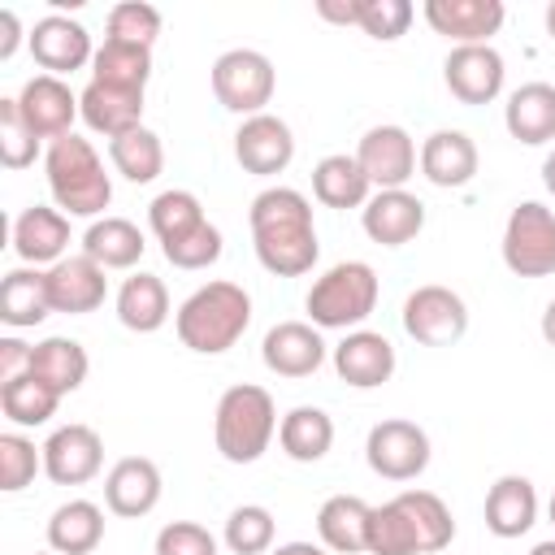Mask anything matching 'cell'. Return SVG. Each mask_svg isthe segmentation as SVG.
<instances>
[{
  "instance_id": "cell-49",
  "label": "cell",
  "mask_w": 555,
  "mask_h": 555,
  "mask_svg": "<svg viewBox=\"0 0 555 555\" xmlns=\"http://www.w3.org/2000/svg\"><path fill=\"white\" fill-rule=\"evenodd\" d=\"M317 13L325 22H338V26H360V0H321Z\"/></svg>"
},
{
  "instance_id": "cell-51",
  "label": "cell",
  "mask_w": 555,
  "mask_h": 555,
  "mask_svg": "<svg viewBox=\"0 0 555 555\" xmlns=\"http://www.w3.org/2000/svg\"><path fill=\"white\" fill-rule=\"evenodd\" d=\"M269 555H330L325 546H317V542H282L278 551H269Z\"/></svg>"
},
{
  "instance_id": "cell-31",
  "label": "cell",
  "mask_w": 555,
  "mask_h": 555,
  "mask_svg": "<svg viewBox=\"0 0 555 555\" xmlns=\"http://www.w3.org/2000/svg\"><path fill=\"white\" fill-rule=\"evenodd\" d=\"M104 538V512L91 499H69L48 520V546L56 555H91Z\"/></svg>"
},
{
  "instance_id": "cell-41",
  "label": "cell",
  "mask_w": 555,
  "mask_h": 555,
  "mask_svg": "<svg viewBox=\"0 0 555 555\" xmlns=\"http://www.w3.org/2000/svg\"><path fill=\"white\" fill-rule=\"evenodd\" d=\"M225 546L234 555H264L273 546V512L260 503H243L225 516Z\"/></svg>"
},
{
  "instance_id": "cell-21",
  "label": "cell",
  "mask_w": 555,
  "mask_h": 555,
  "mask_svg": "<svg viewBox=\"0 0 555 555\" xmlns=\"http://www.w3.org/2000/svg\"><path fill=\"white\" fill-rule=\"evenodd\" d=\"M104 503L113 516H147L160 503V468L147 455H126L104 477Z\"/></svg>"
},
{
  "instance_id": "cell-39",
  "label": "cell",
  "mask_w": 555,
  "mask_h": 555,
  "mask_svg": "<svg viewBox=\"0 0 555 555\" xmlns=\"http://www.w3.org/2000/svg\"><path fill=\"white\" fill-rule=\"evenodd\" d=\"M147 221H152V234L160 238V247L165 243H173V238H182V234H191V230H199L208 217H204V208H199V199L191 195V191H160L152 204H147Z\"/></svg>"
},
{
  "instance_id": "cell-29",
  "label": "cell",
  "mask_w": 555,
  "mask_h": 555,
  "mask_svg": "<svg viewBox=\"0 0 555 555\" xmlns=\"http://www.w3.org/2000/svg\"><path fill=\"white\" fill-rule=\"evenodd\" d=\"M117 321L134 334H156L169 321V291L156 273H130L117 291Z\"/></svg>"
},
{
  "instance_id": "cell-54",
  "label": "cell",
  "mask_w": 555,
  "mask_h": 555,
  "mask_svg": "<svg viewBox=\"0 0 555 555\" xmlns=\"http://www.w3.org/2000/svg\"><path fill=\"white\" fill-rule=\"evenodd\" d=\"M546 35H551V39H555V0H551V4H546Z\"/></svg>"
},
{
  "instance_id": "cell-50",
  "label": "cell",
  "mask_w": 555,
  "mask_h": 555,
  "mask_svg": "<svg viewBox=\"0 0 555 555\" xmlns=\"http://www.w3.org/2000/svg\"><path fill=\"white\" fill-rule=\"evenodd\" d=\"M17 43H22L17 13H13V9H4V13H0V61H9V56L17 52Z\"/></svg>"
},
{
  "instance_id": "cell-22",
  "label": "cell",
  "mask_w": 555,
  "mask_h": 555,
  "mask_svg": "<svg viewBox=\"0 0 555 555\" xmlns=\"http://www.w3.org/2000/svg\"><path fill=\"white\" fill-rule=\"evenodd\" d=\"M69 247V217L48 204H30L13 221V251L35 269V264H56L65 260Z\"/></svg>"
},
{
  "instance_id": "cell-57",
  "label": "cell",
  "mask_w": 555,
  "mask_h": 555,
  "mask_svg": "<svg viewBox=\"0 0 555 555\" xmlns=\"http://www.w3.org/2000/svg\"><path fill=\"white\" fill-rule=\"evenodd\" d=\"M35 555H56V551H35Z\"/></svg>"
},
{
  "instance_id": "cell-19",
  "label": "cell",
  "mask_w": 555,
  "mask_h": 555,
  "mask_svg": "<svg viewBox=\"0 0 555 555\" xmlns=\"http://www.w3.org/2000/svg\"><path fill=\"white\" fill-rule=\"evenodd\" d=\"M360 225H364V234L373 238V243H382V247H403V243H412L416 234H421V225H425V204L412 195V191H377V195H369V204L360 208Z\"/></svg>"
},
{
  "instance_id": "cell-32",
  "label": "cell",
  "mask_w": 555,
  "mask_h": 555,
  "mask_svg": "<svg viewBox=\"0 0 555 555\" xmlns=\"http://www.w3.org/2000/svg\"><path fill=\"white\" fill-rule=\"evenodd\" d=\"M52 312L48 273L39 269H9L0 282V321L13 330H30Z\"/></svg>"
},
{
  "instance_id": "cell-18",
  "label": "cell",
  "mask_w": 555,
  "mask_h": 555,
  "mask_svg": "<svg viewBox=\"0 0 555 555\" xmlns=\"http://www.w3.org/2000/svg\"><path fill=\"white\" fill-rule=\"evenodd\" d=\"M108 295V278L104 269L91 260V256H65L48 269V299H52V312H65V317H82V312H95Z\"/></svg>"
},
{
  "instance_id": "cell-48",
  "label": "cell",
  "mask_w": 555,
  "mask_h": 555,
  "mask_svg": "<svg viewBox=\"0 0 555 555\" xmlns=\"http://www.w3.org/2000/svg\"><path fill=\"white\" fill-rule=\"evenodd\" d=\"M30 356H35V347H26L22 338H0V386L26 377L30 373Z\"/></svg>"
},
{
  "instance_id": "cell-24",
  "label": "cell",
  "mask_w": 555,
  "mask_h": 555,
  "mask_svg": "<svg viewBox=\"0 0 555 555\" xmlns=\"http://www.w3.org/2000/svg\"><path fill=\"white\" fill-rule=\"evenodd\" d=\"M78 113H82V121L95 134L117 139V134L143 126V91H121V87L87 82L82 95H78Z\"/></svg>"
},
{
  "instance_id": "cell-13",
  "label": "cell",
  "mask_w": 555,
  "mask_h": 555,
  "mask_svg": "<svg viewBox=\"0 0 555 555\" xmlns=\"http://www.w3.org/2000/svg\"><path fill=\"white\" fill-rule=\"evenodd\" d=\"M43 451V473L56 481V486H82L100 473L104 464V442L91 425H61L52 429V438L39 447Z\"/></svg>"
},
{
  "instance_id": "cell-35",
  "label": "cell",
  "mask_w": 555,
  "mask_h": 555,
  "mask_svg": "<svg viewBox=\"0 0 555 555\" xmlns=\"http://www.w3.org/2000/svg\"><path fill=\"white\" fill-rule=\"evenodd\" d=\"M30 373L39 382H48L56 395H74L82 382H87V351L78 338H43L35 343V356H30Z\"/></svg>"
},
{
  "instance_id": "cell-2",
  "label": "cell",
  "mask_w": 555,
  "mask_h": 555,
  "mask_svg": "<svg viewBox=\"0 0 555 555\" xmlns=\"http://www.w3.org/2000/svg\"><path fill=\"white\" fill-rule=\"evenodd\" d=\"M251 325V295L238 282H208L195 295L182 299L173 330L182 338V347L199 351V356H221L230 351Z\"/></svg>"
},
{
  "instance_id": "cell-16",
  "label": "cell",
  "mask_w": 555,
  "mask_h": 555,
  "mask_svg": "<svg viewBox=\"0 0 555 555\" xmlns=\"http://www.w3.org/2000/svg\"><path fill=\"white\" fill-rule=\"evenodd\" d=\"M425 22L451 39L455 48H468V43H490V35H499L507 9L503 0H425Z\"/></svg>"
},
{
  "instance_id": "cell-25",
  "label": "cell",
  "mask_w": 555,
  "mask_h": 555,
  "mask_svg": "<svg viewBox=\"0 0 555 555\" xmlns=\"http://www.w3.org/2000/svg\"><path fill=\"white\" fill-rule=\"evenodd\" d=\"M369 503L360 494H334L317 512V538L334 555H360L369 546Z\"/></svg>"
},
{
  "instance_id": "cell-9",
  "label": "cell",
  "mask_w": 555,
  "mask_h": 555,
  "mask_svg": "<svg viewBox=\"0 0 555 555\" xmlns=\"http://www.w3.org/2000/svg\"><path fill=\"white\" fill-rule=\"evenodd\" d=\"M403 330L421 347H451L468 330V308L451 286L429 282V286H416L403 299Z\"/></svg>"
},
{
  "instance_id": "cell-20",
  "label": "cell",
  "mask_w": 555,
  "mask_h": 555,
  "mask_svg": "<svg viewBox=\"0 0 555 555\" xmlns=\"http://www.w3.org/2000/svg\"><path fill=\"white\" fill-rule=\"evenodd\" d=\"M334 369L347 386L356 390H373L382 382H390L395 373V347L386 334L377 330H351L338 347H334Z\"/></svg>"
},
{
  "instance_id": "cell-4",
  "label": "cell",
  "mask_w": 555,
  "mask_h": 555,
  "mask_svg": "<svg viewBox=\"0 0 555 555\" xmlns=\"http://www.w3.org/2000/svg\"><path fill=\"white\" fill-rule=\"evenodd\" d=\"M278 434V412H273V395L264 386L238 382L217 399V416H212V442L221 451V460L230 464H256L269 442Z\"/></svg>"
},
{
  "instance_id": "cell-17",
  "label": "cell",
  "mask_w": 555,
  "mask_h": 555,
  "mask_svg": "<svg viewBox=\"0 0 555 555\" xmlns=\"http://www.w3.org/2000/svg\"><path fill=\"white\" fill-rule=\"evenodd\" d=\"M260 360L278 377H308L325 364V338L308 321H278L260 343Z\"/></svg>"
},
{
  "instance_id": "cell-56",
  "label": "cell",
  "mask_w": 555,
  "mask_h": 555,
  "mask_svg": "<svg viewBox=\"0 0 555 555\" xmlns=\"http://www.w3.org/2000/svg\"><path fill=\"white\" fill-rule=\"evenodd\" d=\"M551 525H555V494H551Z\"/></svg>"
},
{
  "instance_id": "cell-40",
  "label": "cell",
  "mask_w": 555,
  "mask_h": 555,
  "mask_svg": "<svg viewBox=\"0 0 555 555\" xmlns=\"http://www.w3.org/2000/svg\"><path fill=\"white\" fill-rule=\"evenodd\" d=\"M364 555H421L416 551V533L403 516V507L390 499L382 507L369 512V546Z\"/></svg>"
},
{
  "instance_id": "cell-37",
  "label": "cell",
  "mask_w": 555,
  "mask_h": 555,
  "mask_svg": "<svg viewBox=\"0 0 555 555\" xmlns=\"http://www.w3.org/2000/svg\"><path fill=\"white\" fill-rule=\"evenodd\" d=\"M108 160H113V169L126 178V182H156L160 178V169H165V147H160V139L147 130V126H134V130H126V134H117V139H108Z\"/></svg>"
},
{
  "instance_id": "cell-11",
  "label": "cell",
  "mask_w": 555,
  "mask_h": 555,
  "mask_svg": "<svg viewBox=\"0 0 555 555\" xmlns=\"http://www.w3.org/2000/svg\"><path fill=\"white\" fill-rule=\"evenodd\" d=\"M442 78H447V91L460 104H490L503 91L507 69H503V56L490 43H468V48H451L447 52Z\"/></svg>"
},
{
  "instance_id": "cell-55",
  "label": "cell",
  "mask_w": 555,
  "mask_h": 555,
  "mask_svg": "<svg viewBox=\"0 0 555 555\" xmlns=\"http://www.w3.org/2000/svg\"><path fill=\"white\" fill-rule=\"evenodd\" d=\"M529 555H555V538H551V542H538Z\"/></svg>"
},
{
  "instance_id": "cell-15",
  "label": "cell",
  "mask_w": 555,
  "mask_h": 555,
  "mask_svg": "<svg viewBox=\"0 0 555 555\" xmlns=\"http://www.w3.org/2000/svg\"><path fill=\"white\" fill-rule=\"evenodd\" d=\"M17 108H22V117L30 121V130L39 134V139H65V134H74L69 126H74V117H82L78 113V95L69 91V82L65 78H56V74H35V78H26V87L17 91Z\"/></svg>"
},
{
  "instance_id": "cell-30",
  "label": "cell",
  "mask_w": 555,
  "mask_h": 555,
  "mask_svg": "<svg viewBox=\"0 0 555 555\" xmlns=\"http://www.w3.org/2000/svg\"><path fill=\"white\" fill-rule=\"evenodd\" d=\"M143 247V230L126 217H100L82 234V256H91L100 269H134Z\"/></svg>"
},
{
  "instance_id": "cell-3",
  "label": "cell",
  "mask_w": 555,
  "mask_h": 555,
  "mask_svg": "<svg viewBox=\"0 0 555 555\" xmlns=\"http://www.w3.org/2000/svg\"><path fill=\"white\" fill-rule=\"evenodd\" d=\"M43 169H48V191H52L61 212H69V217H100L108 208L113 182H108L104 160L95 156L91 139L65 134V139L48 143Z\"/></svg>"
},
{
  "instance_id": "cell-43",
  "label": "cell",
  "mask_w": 555,
  "mask_h": 555,
  "mask_svg": "<svg viewBox=\"0 0 555 555\" xmlns=\"http://www.w3.org/2000/svg\"><path fill=\"white\" fill-rule=\"evenodd\" d=\"M160 35V9L143 4V0H121L108 9V35L104 39H121V43H139L152 48Z\"/></svg>"
},
{
  "instance_id": "cell-1",
  "label": "cell",
  "mask_w": 555,
  "mask_h": 555,
  "mask_svg": "<svg viewBox=\"0 0 555 555\" xmlns=\"http://www.w3.org/2000/svg\"><path fill=\"white\" fill-rule=\"evenodd\" d=\"M251 247L256 260L278 273V278H304L317 256V225H312V204L295 191V186H269L251 199Z\"/></svg>"
},
{
  "instance_id": "cell-27",
  "label": "cell",
  "mask_w": 555,
  "mask_h": 555,
  "mask_svg": "<svg viewBox=\"0 0 555 555\" xmlns=\"http://www.w3.org/2000/svg\"><path fill=\"white\" fill-rule=\"evenodd\" d=\"M503 126L512 139L538 147L546 139H555V87L551 82H525L507 95L503 108Z\"/></svg>"
},
{
  "instance_id": "cell-34",
  "label": "cell",
  "mask_w": 555,
  "mask_h": 555,
  "mask_svg": "<svg viewBox=\"0 0 555 555\" xmlns=\"http://www.w3.org/2000/svg\"><path fill=\"white\" fill-rule=\"evenodd\" d=\"M147 78H152V48L121 43V39H104V43L95 48L91 82L121 87V91H143Z\"/></svg>"
},
{
  "instance_id": "cell-53",
  "label": "cell",
  "mask_w": 555,
  "mask_h": 555,
  "mask_svg": "<svg viewBox=\"0 0 555 555\" xmlns=\"http://www.w3.org/2000/svg\"><path fill=\"white\" fill-rule=\"evenodd\" d=\"M542 182H546V191L555 195V152H551V156L542 160Z\"/></svg>"
},
{
  "instance_id": "cell-36",
  "label": "cell",
  "mask_w": 555,
  "mask_h": 555,
  "mask_svg": "<svg viewBox=\"0 0 555 555\" xmlns=\"http://www.w3.org/2000/svg\"><path fill=\"white\" fill-rule=\"evenodd\" d=\"M395 503L403 507V516H408V525L416 533V551L421 555H434V551L451 546L455 520H451L447 503L434 490H403V494H395Z\"/></svg>"
},
{
  "instance_id": "cell-12",
  "label": "cell",
  "mask_w": 555,
  "mask_h": 555,
  "mask_svg": "<svg viewBox=\"0 0 555 555\" xmlns=\"http://www.w3.org/2000/svg\"><path fill=\"white\" fill-rule=\"evenodd\" d=\"M356 160L377 191H399L416 169V143L403 126H373V130H364Z\"/></svg>"
},
{
  "instance_id": "cell-10",
  "label": "cell",
  "mask_w": 555,
  "mask_h": 555,
  "mask_svg": "<svg viewBox=\"0 0 555 555\" xmlns=\"http://www.w3.org/2000/svg\"><path fill=\"white\" fill-rule=\"evenodd\" d=\"M295 156V134L282 117L273 113H256V117H243V126L234 130V160L256 173V178H273L291 165Z\"/></svg>"
},
{
  "instance_id": "cell-5",
  "label": "cell",
  "mask_w": 555,
  "mask_h": 555,
  "mask_svg": "<svg viewBox=\"0 0 555 555\" xmlns=\"http://www.w3.org/2000/svg\"><path fill=\"white\" fill-rule=\"evenodd\" d=\"M304 304L317 330H351L377 308V273L364 260H343L312 282Z\"/></svg>"
},
{
  "instance_id": "cell-7",
  "label": "cell",
  "mask_w": 555,
  "mask_h": 555,
  "mask_svg": "<svg viewBox=\"0 0 555 555\" xmlns=\"http://www.w3.org/2000/svg\"><path fill=\"white\" fill-rule=\"evenodd\" d=\"M503 264L516 278H546L555 273V212L538 199L512 208L503 225Z\"/></svg>"
},
{
  "instance_id": "cell-38",
  "label": "cell",
  "mask_w": 555,
  "mask_h": 555,
  "mask_svg": "<svg viewBox=\"0 0 555 555\" xmlns=\"http://www.w3.org/2000/svg\"><path fill=\"white\" fill-rule=\"evenodd\" d=\"M56 403H61V395L48 382H39L35 373L0 386V412L13 425H48L56 416Z\"/></svg>"
},
{
  "instance_id": "cell-14",
  "label": "cell",
  "mask_w": 555,
  "mask_h": 555,
  "mask_svg": "<svg viewBox=\"0 0 555 555\" xmlns=\"http://www.w3.org/2000/svg\"><path fill=\"white\" fill-rule=\"evenodd\" d=\"M30 56H35V65L43 74H56V78L82 69L87 61H95L87 26L74 22V17H65V13H48V17L35 22V30H30Z\"/></svg>"
},
{
  "instance_id": "cell-47",
  "label": "cell",
  "mask_w": 555,
  "mask_h": 555,
  "mask_svg": "<svg viewBox=\"0 0 555 555\" xmlns=\"http://www.w3.org/2000/svg\"><path fill=\"white\" fill-rule=\"evenodd\" d=\"M156 555H217V538L195 520H169L156 533Z\"/></svg>"
},
{
  "instance_id": "cell-23",
  "label": "cell",
  "mask_w": 555,
  "mask_h": 555,
  "mask_svg": "<svg viewBox=\"0 0 555 555\" xmlns=\"http://www.w3.org/2000/svg\"><path fill=\"white\" fill-rule=\"evenodd\" d=\"M538 520V490L520 473H503L486 494V529L494 538H520Z\"/></svg>"
},
{
  "instance_id": "cell-26",
  "label": "cell",
  "mask_w": 555,
  "mask_h": 555,
  "mask_svg": "<svg viewBox=\"0 0 555 555\" xmlns=\"http://www.w3.org/2000/svg\"><path fill=\"white\" fill-rule=\"evenodd\" d=\"M421 173L434 186H464L477 173V143L464 130H434L421 143Z\"/></svg>"
},
{
  "instance_id": "cell-33",
  "label": "cell",
  "mask_w": 555,
  "mask_h": 555,
  "mask_svg": "<svg viewBox=\"0 0 555 555\" xmlns=\"http://www.w3.org/2000/svg\"><path fill=\"white\" fill-rule=\"evenodd\" d=\"M278 442H282V451H286L295 464H317V460L334 447V421H330V412L299 403V408H291V412L282 416Z\"/></svg>"
},
{
  "instance_id": "cell-44",
  "label": "cell",
  "mask_w": 555,
  "mask_h": 555,
  "mask_svg": "<svg viewBox=\"0 0 555 555\" xmlns=\"http://www.w3.org/2000/svg\"><path fill=\"white\" fill-rule=\"evenodd\" d=\"M39 468H43V451H35L30 438L0 434V490H9V494L26 490Z\"/></svg>"
},
{
  "instance_id": "cell-46",
  "label": "cell",
  "mask_w": 555,
  "mask_h": 555,
  "mask_svg": "<svg viewBox=\"0 0 555 555\" xmlns=\"http://www.w3.org/2000/svg\"><path fill=\"white\" fill-rule=\"evenodd\" d=\"M412 26V4L408 0H360V30L390 43Z\"/></svg>"
},
{
  "instance_id": "cell-42",
  "label": "cell",
  "mask_w": 555,
  "mask_h": 555,
  "mask_svg": "<svg viewBox=\"0 0 555 555\" xmlns=\"http://www.w3.org/2000/svg\"><path fill=\"white\" fill-rule=\"evenodd\" d=\"M35 156H39V134L22 117L17 95H4L0 100V160L4 169H26Z\"/></svg>"
},
{
  "instance_id": "cell-6",
  "label": "cell",
  "mask_w": 555,
  "mask_h": 555,
  "mask_svg": "<svg viewBox=\"0 0 555 555\" xmlns=\"http://www.w3.org/2000/svg\"><path fill=\"white\" fill-rule=\"evenodd\" d=\"M273 61L256 48H230L212 61V95L221 108L238 113V117H256L264 113V104L273 100Z\"/></svg>"
},
{
  "instance_id": "cell-8",
  "label": "cell",
  "mask_w": 555,
  "mask_h": 555,
  "mask_svg": "<svg viewBox=\"0 0 555 555\" xmlns=\"http://www.w3.org/2000/svg\"><path fill=\"white\" fill-rule=\"evenodd\" d=\"M364 460L386 481H412L429 468V434L403 416L377 421L364 438Z\"/></svg>"
},
{
  "instance_id": "cell-52",
  "label": "cell",
  "mask_w": 555,
  "mask_h": 555,
  "mask_svg": "<svg viewBox=\"0 0 555 555\" xmlns=\"http://www.w3.org/2000/svg\"><path fill=\"white\" fill-rule=\"evenodd\" d=\"M542 338H546V347H555V299L542 312Z\"/></svg>"
},
{
  "instance_id": "cell-28",
  "label": "cell",
  "mask_w": 555,
  "mask_h": 555,
  "mask_svg": "<svg viewBox=\"0 0 555 555\" xmlns=\"http://www.w3.org/2000/svg\"><path fill=\"white\" fill-rule=\"evenodd\" d=\"M312 195L325 208H364L369 195H373V182L364 178L356 156L334 152V156H321L312 165Z\"/></svg>"
},
{
  "instance_id": "cell-45",
  "label": "cell",
  "mask_w": 555,
  "mask_h": 555,
  "mask_svg": "<svg viewBox=\"0 0 555 555\" xmlns=\"http://www.w3.org/2000/svg\"><path fill=\"white\" fill-rule=\"evenodd\" d=\"M160 251H165V260H169L173 269H208V264L221 260V230H217L212 221H204L199 230H191V234L165 243Z\"/></svg>"
}]
</instances>
